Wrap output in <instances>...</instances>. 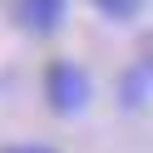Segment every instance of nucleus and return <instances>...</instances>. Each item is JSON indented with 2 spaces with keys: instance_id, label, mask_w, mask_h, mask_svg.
I'll use <instances>...</instances> for the list:
<instances>
[{
  "instance_id": "f257e3e1",
  "label": "nucleus",
  "mask_w": 153,
  "mask_h": 153,
  "mask_svg": "<svg viewBox=\"0 0 153 153\" xmlns=\"http://www.w3.org/2000/svg\"><path fill=\"white\" fill-rule=\"evenodd\" d=\"M89 94H94V84H89V74H84L74 59H54L50 69H45V99H50L54 114H64V119L84 114Z\"/></svg>"
},
{
  "instance_id": "f03ea898",
  "label": "nucleus",
  "mask_w": 153,
  "mask_h": 153,
  "mask_svg": "<svg viewBox=\"0 0 153 153\" xmlns=\"http://www.w3.org/2000/svg\"><path fill=\"white\" fill-rule=\"evenodd\" d=\"M64 10H69V0H15V20L30 35H54L64 25Z\"/></svg>"
},
{
  "instance_id": "7ed1b4c3",
  "label": "nucleus",
  "mask_w": 153,
  "mask_h": 153,
  "mask_svg": "<svg viewBox=\"0 0 153 153\" xmlns=\"http://www.w3.org/2000/svg\"><path fill=\"white\" fill-rule=\"evenodd\" d=\"M148 89H153V59L123 74V84H119V94H123V109H138V104L148 99Z\"/></svg>"
},
{
  "instance_id": "20e7f679",
  "label": "nucleus",
  "mask_w": 153,
  "mask_h": 153,
  "mask_svg": "<svg viewBox=\"0 0 153 153\" xmlns=\"http://www.w3.org/2000/svg\"><path fill=\"white\" fill-rule=\"evenodd\" d=\"M94 5H99V10L109 15V20H133L143 0H94Z\"/></svg>"
},
{
  "instance_id": "39448f33",
  "label": "nucleus",
  "mask_w": 153,
  "mask_h": 153,
  "mask_svg": "<svg viewBox=\"0 0 153 153\" xmlns=\"http://www.w3.org/2000/svg\"><path fill=\"white\" fill-rule=\"evenodd\" d=\"M0 153H54V148H45V143H10V148H0Z\"/></svg>"
}]
</instances>
